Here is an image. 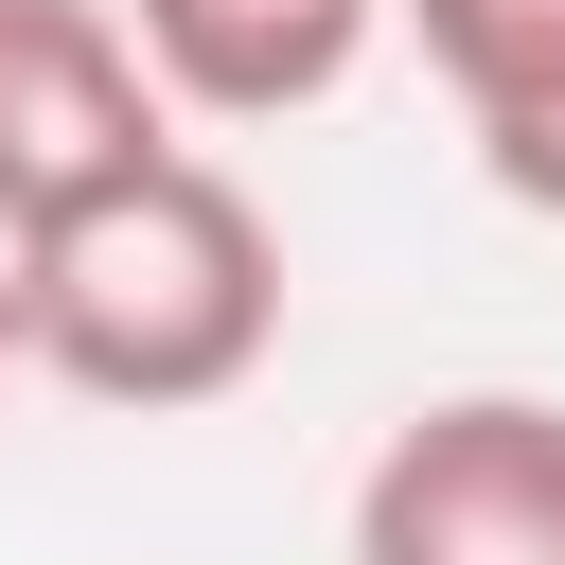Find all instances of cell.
<instances>
[{"instance_id": "1", "label": "cell", "mask_w": 565, "mask_h": 565, "mask_svg": "<svg viewBox=\"0 0 565 565\" xmlns=\"http://www.w3.org/2000/svg\"><path fill=\"white\" fill-rule=\"evenodd\" d=\"M18 318H35V371L71 406L177 424V406H230L282 353V230L230 159L177 141V159H141L124 194H88L18 247Z\"/></svg>"}, {"instance_id": "3", "label": "cell", "mask_w": 565, "mask_h": 565, "mask_svg": "<svg viewBox=\"0 0 565 565\" xmlns=\"http://www.w3.org/2000/svg\"><path fill=\"white\" fill-rule=\"evenodd\" d=\"M141 159H177V88L141 53L124 0H0V230L35 247L53 212L124 194Z\"/></svg>"}, {"instance_id": "5", "label": "cell", "mask_w": 565, "mask_h": 565, "mask_svg": "<svg viewBox=\"0 0 565 565\" xmlns=\"http://www.w3.org/2000/svg\"><path fill=\"white\" fill-rule=\"evenodd\" d=\"M424 71L459 88V141L512 212L565 230V0H406Z\"/></svg>"}, {"instance_id": "2", "label": "cell", "mask_w": 565, "mask_h": 565, "mask_svg": "<svg viewBox=\"0 0 565 565\" xmlns=\"http://www.w3.org/2000/svg\"><path fill=\"white\" fill-rule=\"evenodd\" d=\"M353 565H565V406L441 388L353 477Z\"/></svg>"}, {"instance_id": "4", "label": "cell", "mask_w": 565, "mask_h": 565, "mask_svg": "<svg viewBox=\"0 0 565 565\" xmlns=\"http://www.w3.org/2000/svg\"><path fill=\"white\" fill-rule=\"evenodd\" d=\"M124 18L159 53L177 124H282V106H335L353 88V53H371L388 0H124Z\"/></svg>"}, {"instance_id": "6", "label": "cell", "mask_w": 565, "mask_h": 565, "mask_svg": "<svg viewBox=\"0 0 565 565\" xmlns=\"http://www.w3.org/2000/svg\"><path fill=\"white\" fill-rule=\"evenodd\" d=\"M0 371H35V318H18V230H0Z\"/></svg>"}]
</instances>
